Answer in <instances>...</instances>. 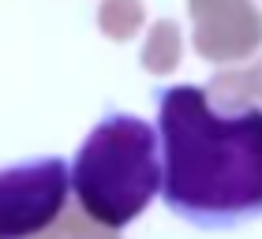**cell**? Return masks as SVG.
I'll list each match as a JSON object with an SVG mask.
<instances>
[{"instance_id": "obj_1", "label": "cell", "mask_w": 262, "mask_h": 239, "mask_svg": "<svg viewBox=\"0 0 262 239\" xmlns=\"http://www.w3.org/2000/svg\"><path fill=\"white\" fill-rule=\"evenodd\" d=\"M161 202L202 232H232L262 217V109L221 112L202 86L158 93Z\"/></svg>"}, {"instance_id": "obj_2", "label": "cell", "mask_w": 262, "mask_h": 239, "mask_svg": "<svg viewBox=\"0 0 262 239\" xmlns=\"http://www.w3.org/2000/svg\"><path fill=\"white\" fill-rule=\"evenodd\" d=\"M71 190L90 221L120 232L161 190L158 127L131 112H105L68 164Z\"/></svg>"}, {"instance_id": "obj_3", "label": "cell", "mask_w": 262, "mask_h": 239, "mask_svg": "<svg viewBox=\"0 0 262 239\" xmlns=\"http://www.w3.org/2000/svg\"><path fill=\"white\" fill-rule=\"evenodd\" d=\"M71 190L68 161L30 157L0 169V239H34L60 217Z\"/></svg>"}]
</instances>
